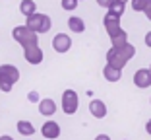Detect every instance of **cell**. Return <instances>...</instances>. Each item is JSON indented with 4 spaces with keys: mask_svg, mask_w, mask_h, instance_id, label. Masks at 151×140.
Listing matches in <instances>:
<instances>
[{
    "mask_svg": "<svg viewBox=\"0 0 151 140\" xmlns=\"http://www.w3.org/2000/svg\"><path fill=\"white\" fill-rule=\"evenodd\" d=\"M134 54H136V47H134L130 41L124 43V45H120V47H111V49L107 51V64L122 70V68L130 62V59H132Z\"/></svg>",
    "mask_w": 151,
    "mask_h": 140,
    "instance_id": "obj_1",
    "label": "cell"
},
{
    "mask_svg": "<svg viewBox=\"0 0 151 140\" xmlns=\"http://www.w3.org/2000/svg\"><path fill=\"white\" fill-rule=\"evenodd\" d=\"M19 80V68L14 64H0V90L8 94L12 91L14 84Z\"/></svg>",
    "mask_w": 151,
    "mask_h": 140,
    "instance_id": "obj_2",
    "label": "cell"
},
{
    "mask_svg": "<svg viewBox=\"0 0 151 140\" xmlns=\"http://www.w3.org/2000/svg\"><path fill=\"white\" fill-rule=\"evenodd\" d=\"M12 37L16 43H19V45L25 49V47H35L39 45V35H37L35 31H31L27 25H16L12 29Z\"/></svg>",
    "mask_w": 151,
    "mask_h": 140,
    "instance_id": "obj_3",
    "label": "cell"
},
{
    "mask_svg": "<svg viewBox=\"0 0 151 140\" xmlns=\"http://www.w3.org/2000/svg\"><path fill=\"white\" fill-rule=\"evenodd\" d=\"M25 25L31 29V31H35L37 35L39 33H47L50 31V27H52V20H50V16H47V14H31V16H27L25 18Z\"/></svg>",
    "mask_w": 151,
    "mask_h": 140,
    "instance_id": "obj_4",
    "label": "cell"
},
{
    "mask_svg": "<svg viewBox=\"0 0 151 140\" xmlns=\"http://www.w3.org/2000/svg\"><path fill=\"white\" fill-rule=\"evenodd\" d=\"M60 105H62V111L66 115H74L80 107V99H78V94L74 90H64L62 99H60Z\"/></svg>",
    "mask_w": 151,
    "mask_h": 140,
    "instance_id": "obj_5",
    "label": "cell"
},
{
    "mask_svg": "<svg viewBox=\"0 0 151 140\" xmlns=\"http://www.w3.org/2000/svg\"><path fill=\"white\" fill-rule=\"evenodd\" d=\"M103 25H105V31H107L109 37H114L116 33L122 31V25H120V18L114 16V14L107 12V16L103 18Z\"/></svg>",
    "mask_w": 151,
    "mask_h": 140,
    "instance_id": "obj_6",
    "label": "cell"
},
{
    "mask_svg": "<svg viewBox=\"0 0 151 140\" xmlns=\"http://www.w3.org/2000/svg\"><path fill=\"white\" fill-rule=\"evenodd\" d=\"M72 47V37L68 33H56L52 37V49L56 53H68Z\"/></svg>",
    "mask_w": 151,
    "mask_h": 140,
    "instance_id": "obj_7",
    "label": "cell"
},
{
    "mask_svg": "<svg viewBox=\"0 0 151 140\" xmlns=\"http://www.w3.org/2000/svg\"><path fill=\"white\" fill-rule=\"evenodd\" d=\"M134 86L139 90H147L151 86V70L149 68H139L134 74Z\"/></svg>",
    "mask_w": 151,
    "mask_h": 140,
    "instance_id": "obj_8",
    "label": "cell"
},
{
    "mask_svg": "<svg viewBox=\"0 0 151 140\" xmlns=\"http://www.w3.org/2000/svg\"><path fill=\"white\" fill-rule=\"evenodd\" d=\"M23 59H25L29 64H41L43 62V51H41L39 45L25 47V49H23Z\"/></svg>",
    "mask_w": 151,
    "mask_h": 140,
    "instance_id": "obj_9",
    "label": "cell"
},
{
    "mask_svg": "<svg viewBox=\"0 0 151 140\" xmlns=\"http://www.w3.org/2000/svg\"><path fill=\"white\" fill-rule=\"evenodd\" d=\"M41 134L45 136L47 140H56L60 136V125L56 121H47L41 127Z\"/></svg>",
    "mask_w": 151,
    "mask_h": 140,
    "instance_id": "obj_10",
    "label": "cell"
},
{
    "mask_svg": "<svg viewBox=\"0 0 151 140\" xmlns=\"http://www.w3.org/2000/svg\"><path fill=\"white\" fill-rule=\"evenodd\" d=\"M89 113L95 119H105L107 117V105L103 99H91L89 101Z\"/></svg>",
    "mask_w": 151,
    "mask_h": 140,
    "instance_id": "obj_11",
    "label": "cell"
},
{
    "mask_svg": "<svg viewBox=\"0 0 151 140\" xmlns=\"http://www.w3.org/2000/svg\"><path fill=\"white\" fill-rule=\"evenodd\" d=\"M39 113L45 115V117H52V115L56 113V103H54V99H50V97L41 99L39 101Z\"/></svg>",
    "mask_w": 151,
    "mask_h": 140,
    "instance_id": "obj_12",
    "label": "cell"
},
{
    "mask_svg": "<svg viewBox=\"0 0 151 140\" xmlns=\"http://www.w3.org/2000/svg\"><path fill=\"white\" fill-rule=\"evenodd\" d=\"M103 76H105V80L107 82H118L120 76H122V70H118V68L111 66V64H105V68H103Z\"/></svg>",
    "mask_w": 151,
    "mask_h": 140,
    "instance_id": "obj_13",
    "label": "cell"
},
{
    "mask_svg": "<svg viewBox=\"0 0 151 140\" xmlns=\"http://www.w3.org/2000/svg\"><path fill=\"white\" fill-rule=\"evenodd\" d=\"M68 29L74 33H83L85 31V22L80 16H70L68 18Z\"/></svg>",
    "mask_w": 151,
    "mask_h": 140,
    "instance_id": "obj_14",
    "label": "cell"
},
{
    "mask_svg": "<svg viewBox=\"0 0 151 140\" xmlns=\"http://www.w3.org/2000/svg\"><path fill=\"white\" fill-rule=\"evenodd\" d=\"M16 128H18V132L22 136H27V138H31V136L35 134V127H33L29 121H18L16 123Z\"/></svg>",
    "mask_w": 151,
    "mask_h": 140,
    "instance_id": "obj_15",
    "label": "cell"
},
{
    "mask_svg": "<svg viewBox=\"0 0 151 140\" xmlns=\"http://www.w3.org/2000/svg\"><path fill=\"white\" fill-rule=\"evenodd\" d=\"M19 12L23 14V16H31V14L37 12V4H35V0H22L19 2Z\"/></svg>",
    "mask_w": 151,
    "mask_h": 140,
    "instance_id": "obj_16",
    "label": "cell"
},
{
    "mask_svg": "<svg viewBox=\"0 0 151 140\" xmlns=\"http://www.w3.org/2000/svg\"><path fill=\"white\" fill-rule=\"evenodd\" d=\"M109 12L111 14H114V16H124V12H126V2H122V0H114L111 6H109Z\"/></svg>",
    "mask_w": 151,
    "mask_h": 140,
    "instance_id": "obj_17",
    "label": "cell"
},
{
    "mask_svg": "<svg viewBox=\"0 0 151 140\" xmlns=\"http://www.w3.org/2000/svg\"><path fill=\"white\" fill-rule=\"evenodd\" d=\"M124 43H128V33L122 29L120 33H116L114 37H111V45L112 47H120V45H124Z\"/></svg>",
    "mask_w": 151,
    "mask_h": 140,
    "instance_id": "obj_18",
    "label": "cell"
},
{
    "mask_svg": "<svg viewBox=\"0 0 151 140\" xmlns=\"http://www.w3.org/2000/svg\"><path fill=\"white\" fill-rule=\"evenodd\" d=\"M132 2V10L134 12H145L151 6V0H130Z\"/></svg>",
    "mask_w": 151,
    "mask_h": 140,
    "instance_id": "obj_19",
    "label": "cell"
},
{
    "mask_svg": "<svg viewBox=\"0 0 151 140\" xmlns=\"http://www.w3.org/2000/svg\"><path fill=\"white\" fill-rule=\"evenodd\" d=\"M78 2H80V0H60V6H62V10H66V12H74V10L78 8Z\"/></svg>",
    "mask_w": 151,
    "mask_h": 140,
    "instance_id": "obj_20",
    "label": "cell"
},
{
    "mask_svg": "<svg viewBox=\"0 0 151 140\" xmlns=\"http://www.w3.org/2000/svg\"><path fill=\"white\" fill-rule=\"evenodd\" d=\"M112 2H114V0H97V4L101 6V8H107V10H109V6H111Z\"/></svg>",
    "mask_w": 151,
    "mask_h": 140,
    "instance_id": "obj_21",
    "label": "cell"
},
{
    "mask_svg": "<svg viewBox=\"0 0 151 140\" xmlns=\"http://www.w3.org/2000/svg\"><path fill=\"white\" fill-rule=\"evenodd\" d=\"M27 97H29V101H37V103H39V94H37V91H29V95H27Z\"/></svg>",
    "mask_w": 151,
    "mask_h": 140,
    "instance_id": "obj_22",
    "label": "cell"
},
{
    "mask_svg": "<svg viewBox=\"0 0 151 140\" xmlns=\"http://www.w3.org/2000/svg\"><path fill=\"white\" fill-rule=\"evenodd\" d=\"M143 41H145V47H149V49H151V31H147V33H145Z\"/></svg>",
    "mask_w": 151,
    "mask_h": 140,
    "instance_id": "obj_23",
    "label": "cell"
},
{
    "mask_svg": "<svg viewBox=\"0 0 151 140\" xmlns=\"http://www.w3.org/2000/svg\"><path fill=\"white\" fill-rule=\"evenodd\" d=\"M95 140H111V136H109V134H97Z\"/></svg>",
    "mask_w": 151,
    "mask_h": 140,
    "instance_id": "obj_24",
    "label": "cell"
},
{
    "mask_svg": "<svg viewBox=\"0 0 151 140\" xmlns=\"http://www.w3.org/2000/svg\"><path fill=\"white\" fill-rule=\"evenodd\" d=\"M145 132H147V134L151 136V119H149V121L145 123Z\"/></svg>",
    "mask_w": 151,
    "mask_h": 140,
    "instance_id": "obj_25",
    "label": "cell"
},
{
    "mask_svg": "<svg viewBox=\"0 0 151 140\" xmlns=\"http://www.w3.org/2000/svg\"><path fill=\"white\" fill-rule=\"evenodd\" d=\"M143 14H145V16H147V20H149V22H151V6H149V8H147V10H145V12H143Z\"/></svg>",
    "mask_w": 151,
    "mask_h": 140,
    "instance_id": "obj_26",
    "label": "cell"
},
{
    "mask_svg": "<svg viewBox=\"0 0 151 140\" xmlns=\"http://www.w3.org/2000/svg\"><path fill=\"white\" fill-rule=\"evenodd\" d=\"M0 140H14V138H12V136H8V134H2V136H0Z\"/></svg>",
    "mask_w": 151,
    "mask_h": 140,
    "instance_id": "obj_27",
    "label": "cell"
},
{
    "mask_svg": "<svg viewBox=\"0 0 151 140\" xmlns=\"http://www.w3.org/2000/svg\"><path fill=\"white\" fill-rule=\"evenodd\" d=\"M149 70H151V64H149Z\"/></svg>",
    "mask_w": 151,
    "mask_h": 140,
    "instance_id": "obj_28",
    "label": "cell"
},
{
    "mask_svg": "<svg viewBox=\"0 0 151 140\" xmlns=\"http://www.w3.org/2000/svg\"><path fill=\"white\" fill-rule=\"evenodd\" d=\"M122 2H126V0H122Z\"/></svg>",
    "mask_w": 151,
    "mask_h": 140,
    "instance_id": "obj_29",
    "label": "cell"
},
{
    "mask_svg": "<svg viewBox=\"0 0 151 140\" xmlns=\"http://www.w3.org/2000/svg\"><path fill=\"white\" fill-rule=\"evenodd\" d=\"M149 101H151V99H149Z\"/></svg>",
    "mask_w": 151,
    "mask_h": 140,
    "instance_id": "obj_30",
    "label": "cell"
}]
</instances>
